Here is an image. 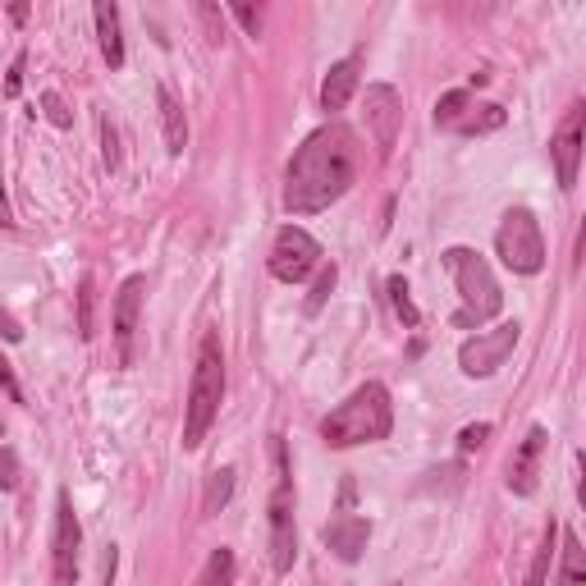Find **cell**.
Masks as SVG:
<instances>
[{
  "label": "cell",
  "instance_id": "obj_33",
  "mask_svg": "<svg viewBox=\"0 0 586 586\" xmlns=\"http://www.w3.org/2000/svg\"><path fill=\"white\" fill-rule=\"evenodd\" d=\"M234 19H239L243 28H248V37H257V33H261V14H257V10H248V5H234Z\"/></svg>",
  "mask_w": 586,
  "mask_h": 586
},
{
  "label": "cell",
  "instance_id": "obj_16",
  "mask_svg": "<svg viewBox=\"0 0 586 586\" xmlns=\"http://www.w3.org/2000/svg\"><path fill=\"white\" fill-rule=\"evenodd\" d=\"M92 19H97V37H101L106 65L124 69V33H120V10H115V0H97V5H92Z\"/></svg>",
  "mask_w": 586,
  "mask_h": 586
},
{
  "label": "cell",
  "instance_id": "obj_37",
  "mask_svg": "<svg viewBox=\"0 0 586 586\" xmlns=\"http://www.w3.org/2000/svg\"><path fill=\"white\" fill-rule=\"evenodd\" d=\"M0 435H5V431H0Z\"/></svg>",
  "mask_w": 586,
  "mask_h": 586
},
{
  "label": "cell",
  "instance_id": "obj_29",
  "mask_svg": "<svg viewBox=\"0 0 586 586\" xmlns=\"http://www.w3.org/2000/svg\"><path fill=\"white\" fill-rule=\"evenodd\" d=\"M490 440V422H477V426H463L458 431V454H477L481 445Z\"/></svg>",
  "mask_w": 586,
  "mask_h": 586
},
{
  "label": "cell",
  "instance_id": "obj_11",
  "mask_svg": "<svg viewBox=\"0 0 586 586\" xmlns=\"http://www.w3.org/2000/svg\"><path fill=\"white\" fill-rule=\"evenodd\" d=\"M582 124H586V106H573L564 115V124H559V133H554V142H550L554 179H559L564 193H573L577 188V165H582Z\"/></svg>",
  "mask_w": 586,
  "mask_h": 586
},
{
  "label": "cell",
  "instance_id": "obj_20",
  "mask_svg": "<svg viewBox=\"0 0 586 586\" xmlns=\"http://www.w3.org/2000/svg\"><path fill=\"white\" fill-rule=\"evenodd\" d=\"M582 573H586V550L573 532L564 536V573H559V586H582Z\"/></svg>",
  "mask_w": 586,
  "mask_h": 586
},
{
  "label": "cell",
  "instance_id": "obj_26",
  "mask_svg": "<svg viewBox=\"0 0 586 586\" xmlns=\"http://www.w3.org/2000/svg\"><path fill=\"white\" fill-rule=\"evenodd\" d=\"M92 275H83V284H78V335L83 339H92L97 335V321H92Z\"/></svg>",
  "mask_w": 586,
  "mask_h": 586
},
{
  "label": "cell",
  "instance_id": "obj_8",
  "mask_svg": "<svg viewBox=\"0 0 586 586\" xmlns=\"http://www.w3.org/2000/svg\"><path fill=\"white\" fill-rule=\"evenodd\" d=\"M321 266V243L298 225H284L275 234V248H271V275L280 284H303L307 275Z\"/></svg>",
  "mask_w": 586,
  "mask_h": 586
},
{
  "label": "cell",
  "instance_id": "obj_34",
  "mask_svg": "<svg viewBox=\"0 0 586 586\" xmlns=\"http://www.w3.org/2000/svg\"><path fill=\"white\" fill-rule=\"evenodd\" d=\"M115 564H120V550H115V545H106V559H101V586L115 582Z\"/></svg>",
  "mask_w": 586,
  "mask_h": 586
},
{
  "label": "cell",
  "instance_id": "obj_17",
  "mask_svg": "<svg viewBox=\"0 0 586 586\" xmlns=\"http://www.w3.org/2000/svg\"><path fill=\"white\" fill-rule=\"evenodd\" d=\"M156 106H161V124H165V147L170 156H179L188 147V120H184V106L174 101L170 87H156Z\"/></svg>",
  "mask_w": 586,
  "mask_h": 586
},
{
  "label": "cell",
  "instance_id": "obj_31",
  "mask_svg": "<svg viewBox=\"0 0 586 586\" xmlns=\"http://www.w3.org/2000/svg\"><path fill=\"white\" fill-rule=\"evenodd\" d=\"M0 486L5 490L19 486V458H14V449H0Z\"/></svg>",
  "mask_w": 586,
  "mask_h": 586
},
{
  "label": "cell",
  "instance_id": "obj_19",
  "mask_svg": "<svg viewBox=\"0 0 586 586\" xmlns=\"http://www.w3.org/2000/svg\"><path fill=\"white\" fill-rule=\"evenodd\" d=\"M504 124V110L500 106H477L472 115H463V120L454 124L463 138H481V133H495Z\"/></svg>",
  "mask_w": 586,
  "mask_h": 586
},
{
  "label": "cell",
  "instance_id": "obj_1",
  "mask_svg": "<svg viewBox=\"0 0 586 586\" xmlns=\"http://www.w3.org/2000/svg\"><path fill=\"white\" fill-rule=\"evenodd\" d=\"M353 179H358V138L344 124H326L293 152L284 170V207L293 216H316L339 202Z\"/></svg>",
  "mask_w": 586,
  "mask_h": 586
},
{
  "label": "cell",
  "instance_id": "obj_15",
  "mask_svg": "<svg viewBox=\"0 0 586 586\" xmlns=\"http://www.w3.org/2000/svg\"><path fill=\"white\" fill-rule=\"evenodd\" d=\"M353 92H358V55H348V60L330 65L326 83H321V106H326L330 115H339V110L353 101Z\"/></svg>",
  "mask_w": 586,
  "mask_h": 586
},
{
  "label": "cell",
  "instance_id": "obj_21",
  "mask_svg": "<svg viewBox=\"0 0 586 586\" xmlns=\"http://www.w3.org/2000/svg\"><path fill=\"white\" fill-rule=\"evenodd\" d=\"M554 536H559V527H545V541H541V550H536V559H532V573H527V582L522 586H545V577H550V568H554Z\"/></svg>",
  "mask_w": 586,
  "mask_h": 586
},
{
  "label": "cell",
  "instance_id": "obj_27",
  "mask_svg": "<svg viewBox=\"0 0 586 586\" xmlns=\"http://www.w3.org/2000/svg\"><path fill=\"white\" fill-rule=\"evenodd\" d=\"M42 110H46V120H51L55 129H69V124H74V115H69V106H65L60 92H42Z\"/></svg>",
  "mask_w": 586,
  "mask_h": 586
},
{
  "label": "cell",
  "instance_id": "obj_6",
  "mask_svg": "<svg viewBox=\"0 0 586 586\" xmlns=\"http://www.w3.org/2000/svg\"><path fill=\"white\" fill-rule=\"evenodd\" d=\"M275 495H271V568L275 573H289L293 559H298V527H293V481H289V463H284V440L275 435Z\"/></svg>",
  "mask_w": 586,
  "mask_h": 586
},
{
  "label": "cell",
  "instance_id": "obj_2",
  "mask_svg": "<svg viewBox=\"0 0 586 586\" xmlns=\"http://www.w3.org/2000/svg\"><path fill=\"white\" fill-rule=\"evenodd\" d=\"M394 426V403H390V390L380 380H367L358 390L348 394L339 403L335 413L321 422V440L330 449H353V445H376L385 440Z\"/></svg>",
  "mask_w": 586,
  "mask_h": 586
},
{
  "label": "cell",
  "instance_id": "obj_14",
  "mask_svg": "<svg viewBox=\"0 0 586 586\" xmlns=\"http://www.w3.org/2000/svg\"><path fill=\"white\" fill-rule=\"evenodd\" d=\"M545 445H550L545 426H532V431L522 435V445L513 449V458H509V490L513 495H532L536 490V467H541Z\"/></svg>",
  "mask_w": 586,
  "mask_h": 586
},
{
  "label": "cell",
  "instance_id": "obj_28",
  "mask_svg": "<svg viewBox=\"0 0 586 586\" xmlns=\"http://www.w3.org/2000/svg\"><path fill=\"white\" fill-rule=\"evenodd\" d=\"M101 161H106V170H115V165H120V138H115V124L106 120V115H101Z\"/></svg>",
  "mask_w": 586,
  "mask_h": 586
},
{
  "label": "cell",
  "instance_id": "obj_32",
  "mask_svg": "<svg viewBox=\"0 0 586 586\" xmlns=\"http://www.w3.org/2000/svg\"><path fill=\"white\" fill-rule=\"evenodd\" d=\"M0 339H5V344H19V339H23L19 321H14V316L5 312V307H0Z\"/></svg>",
  "mask_w": 586,
  "mask_h": 586
},
{
  "label": "cell",
  "instance_id": "obj_10",
  "mask_svg": "<svg viewBox=\"0 0 586 586\" xmlns=\"http://www.w3.org/2000/svg\"><path fill=\"white\" fill-rule=\"evenodd\" d=\"M399 124H403V101L390 83H371L367 87V129L376 138V152L390 156L399 142Z\"/></svg>",
  "mask_w": 586,
  "mask_h": 586
},
{
  "label": "cell",
  "instance_id": "obj_7",
  "mask_svg": "<svg viewBox=\"0 0 586 586\" xmlns=\"http://www.w3.org/2000/svg\"><path fill=\"white\" fill-rule=\"evenodd\" d=\"M518 339H522L518 321H504V326H495V330H477V335L463 339V348H458V367H463L467 376H495V371L509 362L513 348H518Z\"/></svg>",
  "mask_w": 586,
  "mask_h": 586
},
{
  "label": "cell",
  "instance_id": "obj_22",
  "mask_svg": "<svg viewBox=\"0 0 586 586\" xmlns=\"http://www.w3.org/2000/svg\"><path fill=\"white\" fill-rule=\"evenodd\" d=\"M390 303H394V312H399V321L408 330H417V321H422V312L413 307V298H408V280L403 275H390Z\"/></svg>",
  "mask_w": 586,
  "mask_h": 586
},
{
  "label": "cell",
  "instance_id": "obj_18",
  "mask_svg": "<svg viewBox=\"0 0 586 586\" xmlns=\"http://www.w3.org/2000/svg\"><path fill=\"white\" fill-rule=\"evenodd\" d=\"M197 586H234V550H211L202 573H197Z\"/></svg>",
  "mask_w": 586,
  "mask_h": 586
},
{
  "label": "cell",
  "instance_id": "obj_23",
  "mask_svg": "<svg viewBox=\"0 0 586 586\" xmlns=\"http://www.w3.org/2000/svg\"><path fill=\"white\" fill-rule=\"evenodd\" d=\"M234 495V467H220V472H211V481H207V495H202V509L207 513H216L220 504Z\"/></svg>",
  "mask_w": 586,
  "mask_h": 586
},
{
  "label": "cell",
  "instance_id": "obj_30",
  "mask_svg": "<svg viewBox=\"0 0 586 586\" xmlns=\"http://www.w3.org/2000/svg\"><path fill=\"white\" fill-rule=\"evenodd\" d=\"M0 390L10 394V403H23V390H19V380H14V362L0 353Z\"/></svg>",
  "mask_w": 586,
  "mask_h": 586
},
{
  "label": "cell",
  "instance_id": "obj_4",
  "mask_svg": "<svg viewBox=\"0 0 586 586\" xmlns=\"http://www.w3.org/2000/svg\"><path fill=\"white\" fill-rule=\"evenodd\" d=\"M225 403V358H220V339L207 335L197 348L193 385H188V413H184V449H197L207 440L211 422L220 417Z\"/></svg>",
  "mask_w": 586,
  "mask_h": 586
},
{
  "label": "cell",
  "instance_id": "obj_12",
  "mask_svg": "<svg viewBox=\"0 0 586 586\" xmlns=\"http://www.w3.org/2000/svg\"><path fill=\"white\" fill-rule=\"evenodd\" d=\"M142 289H147V280H142V275H129V280L120 284V293H115V312H110V326H115V348H120L124 367L133 362V335H138Z\"/></svg>",
  "mask_w": 586,
  "mask_h": 586
},
{
  "label": "cell",
  "instance_id": "obj_9",
  "mask_svg": "<svg viewBox=\"0 0 586 586\" xmlns=\"http://www.w3.org/2000/svg\"><path fill=\"white\" fill-rule=\"evenodd\" d=\"M78 545H83V527H78V513H74L69 490H60V500H55V532H51V577H55V586L78 582Z\"/></svg>",
  "mask_w": 586,
  "mask_h": 586
},
{
  "label": "cell",
  "instance_id": "obj_24",
  "mask_svg": "<svg viewBox=\"0 0 586 586\" xmlns=\"http://www.w3.org/2000/svg\"><path fill=\"white\" fill-rule=\"evenodd\" d=\"M463 110H467V92L454 87V92H445V97L435 101V124H440V129H454V124L463 120Z\"/></svg>",
  "mask_w": 586,
  "mask_h": 586
},
{
  "label": "cell",
  "instance_id": "obj_36",
  "mask_svg": "<svg viewBox=\"0 0 586 586\" xmlns=\"http://www.w3.org/2000/svg\"><path fill=\"white\" fill-rule=\"evenodd\" d=\"M0 225H5V229L14 225V211H10V197H5V184H0Z\"/></svg>",
  "mask_w": 586,
  "mask_h": 586
},
{
  "label": "cell",
  "instance_id": "obj_3",
  "mask_svg": "<svg viewBox=\"0 0 586 586\" xmlns=\"http://www.w3.org/2000/svg\"><path fill=\"white\" fill-rule=\"evenodd\" d=\"M445 266L454 275V289H458V312H454V326L472 330V326H486L490 316H500L504 307V293L500 280L490 271V261L472 248H449L445 252Z\"/></svg>",
  "mask_w": 586,
  "mask_h": 586
},
{
  "label": "cell",
  "instance_id": "obj_5",
  "mask_svg": "<svg viewBox=\"0 0 586 586\" xmlns=\"http://www.w3.org/2000/svg\"><path fill=\"white\" fill-rule=\"evenodd\" d=\"M495 252L500 261L509 266L513 275H536L545 266V239H541V225L527 207H513L509 216L500 220L495 229Z\"/></svg>",
  "mask_w": 586,
  "mask_h": 586
},
{
  "label": "cell",
  "instance_id": "obj_25",
  "mask_svg": "<svg viewBox=\"0 0 586 586\" xmlns=\"http://www.w3.org/2000/svg\"><path fill=\"white\" fill-rule=\"evenodd\" d=\"M335 280H339L335 266H316V284H312V293H307V316H316L326 307V298L335 293Z\"/></svg>",
  "mask_w": 586,
  "mask_h": 586
},
{
  "label": "cell",
  "instance_id": "obj_35",
  "mask_svg": "<svg viewBox=\"0 0 586 586\" xmlns=\"http://www.w3.org/2000/svg\"><path fill=\"white\" fill-rule=\"evenodd\" d=\"M19 87H23V55H19V60H14L10 78H5V97H19Z\"/></svg>",
  "mask_w": 586,
  "mask_h": 586
},
{
  "label": "cell",
  "instance_id": "obj_13",
  "mask_svg": "<svg viewBox=\"0 0 586 586\" xmlns=\"http://www.w3.org/2000/svg\"><path fill=\"white\" fill-rule=\"evenodd\" d=\"M321 541H326L344 564H358L367 541H371V522L358 518V513H335V518L321 527Z\"/></svg>",
  "mask_w": 586,
  "mask_h": 586
}]
</instances>
